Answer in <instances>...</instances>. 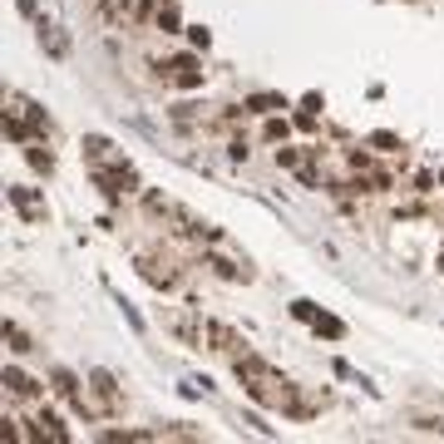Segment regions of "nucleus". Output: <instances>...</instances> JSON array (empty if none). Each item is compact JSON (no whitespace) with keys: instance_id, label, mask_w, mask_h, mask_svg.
I'll return each mask as SVG.
<instances>
[{"instance_id":"1","label":"nucleus","mask_w":444,"mask_h":444,"mask_svg":"<svg viewBox=\"0 0 444 444\" xmlns=\"http://www.w3.org/2000/svg\"><path fill=\"white\" fill-rule=\"evenodd\" d=\"M158 74H163V84H173V89H198L203 84V70H198L193 54H178V60L158 65Z\"/></svg>"},{"instance_id":"2","label":"nucleus","mask_w":444,"mask_h":444,"mask_svg":"<svg viewBox=\"0 0 444 444\" xmlns=\"http://www.w3.org/2000/svg\"><path fill=\"white\" fill-rule=\"evenodd\" d=\"M94 183H99L109 198H119V193H138V173L129 168V163H114V168H94Z\"/></svg>"},{"instance_id":"3","label":"nucleus","mask_w":444,"mask_h":444,"mask_svg":"<svg viewBox=\"0 0 444 444\" xmlns=\"http://www.w3.org/2000/svg\"><path fill=\"white\" fill-rule=\"evenodd\" d=\"M89 390L99 395V410H104V415H119V410H124V395H119V385H114V375H109V370H94V375H89Z\"/></svg>"},{"instance_id":"4","label":"nucleus","mask_w":444,"mask_h":444,"mask_svg":"<svg viewBox=\"0 0 444 444\" xmlns=\"http://www.w3.org/2000/svg\"><path fill=\"white\" fill-rule=\"evenodd\" d=\"M54 395H60L74 415H84V420L94 415V410H89V400H84V390H79V380H74L70 370H54Z\"/></svg>"},{"instance_id":"5","label":"nucleus","mask_w":444,"mask_h":444,"mask_svg":"<svg viewBox=\"0 0 444 444\" xmlns=\"http://www.w3.org/2000/svg\"><path fill=\"white\" fill-rule=\"evenodd\" d=\"M35 429V439H54V444H70V429H65V420L54 415V410H35V420H30Z\"/></svg>"},{"instance_id":"6","label":"nucleus","mask_w":444,"mask_h":444,"mask_svg":"<svg viewBox=\"0 0 444 444\" xmlns=\"http://www.w3.org/2000/svg\"><path fill=\"white\" fill-rule=\"evenodd\" d=\"M247 341L237 336L232 326H222V321H207V351H222V356H232V351H242Z\"/></svg>"},{"instance_id":"7","label":"nucleus","mask_w":444,"mask_h":444,"mask_svg":"<svg viewBox=\"0 0 444 444\" xmlns=\"http://www.w3.org/2000/svg\"><path fill=\"white\" fill-rule=\"evenodd\" d=\"M10 203H15V212L25 222H45V198L35 188H10Z\"/></svg>"},{"instance_id":"8","label":"nucleus","mask_w":444,"mask_h":444,"mask_svg":"<svg viewBox=\"0 0 444 444\" xmlns=\"http://www.w3.org/2000/svg\"><path fill=\"white\" fill-rule=\"evenodd\" d=\"M6 390H10V395H20V400H35V395H40V385H35V380H30L25 370L6 365Z\"/></svg>"},{"instance_id":"9","label":"nucleus","mask_w":444,"mask_h":444,"mask_svg":"<svg viewBox=\"0 0 444 444\" xmlns=\"http://www.w3.org/2000/svg\"><path fill=\"white\" fill-rule=\"evenodd\" d=\"M25 158H30V168H35V173H45V178L54 173V153H49L40 138H30V143H25Z\"/></svg>"},{"instance_id":"10","label":"nucleus","mask_w":444,"mask_h":444,"mask_svg":"<svg viewBox=\"0 0 444 444\" xmlns=\"http://www.w3.org/2000/svg\"><path fill=\"white\" fill-rule=\"evenodd\" d=\"M40 45L54 54V60H65V54H70V40H65L60 30H54V25H40Z\"/></svg>"},{"instance_id":"11","label":"nucleus","mask_w":444,"mask_h":444,"mask_svg":"<svg viewBox=\"0 0 444 444\" xmlns=\"http://www.w3.org/2000/svg\"><path fill=\"white\" fill-rule=\"evenodd\" d=\"M311 326H316V336H326V341H341V336H346V326H341L336 316H316Z\"/></svg>"},{"instance_id":"12","label":"nucleus","mask_w":444,"mask_h":444,"mask_svg":"<svg viewBox=\"0 0 444 444\" xmlns=\"http://www.w3.org/2000/svg\"><path fill=\"white\" fill-rule=\"evenodd\" d=\"M138 267H143V276H148V282H153V287H163V292H168V287H173V271H158V262H148V257H143Z\"/></svg>"},{"instance_id":"13","label":"nucleus","mask_w":444,"mask_h":444,"mask_svg":"<svg viewBox=\"0 0 444 444\" xmlns=\"http://www.w3.org/2000/svg\"><path fill=\"white\" fill-rule=\"evenodd\" d=\"M247 109H257V114H271V109H282V99H276V94H257V99H247Z\"/></svg>"},{"instance_id":"14","label":"nucleus","mask_w":444,"mask_h":444,"mask_svg":"<svg viewBox=\"0 0 444 444\" xmlns=\"http://www.w3.org/2000/svg\"><path fill=\"white\" fill-rule=\"evenodd\" d=\"M158 30H178V6H163L158 10Z\"/></svg>"},{"instance_id":"15","label":"nucleus","mask_w":444,"mask_h":444,"mask_svg":"<svg viewBox=\"0 0 444 444\" xmlns=\"http://www.w3.org/2000/svg\"><path fill=\"white\" fill-rule=\"evenodd\" d=\"M370 143H375L380 153H395V148H400V138H395V134H370Z\"/></svg>"},{"instance_id":"16","label":"nucleus","mask_w":444,"mask_h":444,"mask_svg":"<svg viewBox=\"0 0 444 444\" xmlns=\"http://www.w3.org/2000/svg\"><path fill=\"white\" fill-rule=\"evenodd\" d=\"M84 153L89 158H109V138H84Z\"/></svg>"},{"instance_id":"17","label":"nucleus","mask_w":444,"mask_h":444,"mask_svg":"<svg viewBox=\"0 0 444 444\" xmlns=\"http://www.w3.org/2000/svg\"><path fill=\"white\" fill-rule=\"evenodd\" d=\"M292 316H296V321H306V326H311V321H316V316H321V311H316V306H311V301H296V306H292Z\"/></svg>"},{"instance_id":"18","label":"nucleus","mask_w":444,"mask_h":444,"mask_svg":"<svg viewBox=\"0 0 444 444\" xmlns=\"http://www.w3.org/2000/svg\"><path fill=\"white\" fill-rule=\"evenodd\" d=\"M6 336H10V346H15V351H30V336H25L20 326H6Z\"/></svg>"},{"instance_id":"19","label":"nucleus","mask_w":444,"mask_h":444,"mask_svg":"<svg viewBox=\"0 0 444 444\" xmlns=\"http://www.w3.org/2000/svg\"><path fill=\"white\" fill-rule=\"evenodd\" d=\"M0 434H6V439H20L25 429H20V420H15V415H6V420H0Z\"/></svg>"},{"instance_id":"20","label":"nucleus","mask_w":444,"mask_h":444,"mask_svg":"<svg viewBox=\"0 0 444 444\" xmlns=\"http://www.w3.org/2000/svg\"><path fill=\"white\" fill-rule=\"evenodd\" d=\"M267 138L282 143V138H287V119H267Z\"/></svg>"},{"instance_id":"21","label":"nucleus","mask_w":444,"mask_h":444,"mask_svg":"<svg viewBox=\"0 0 444 444\" xmlns=\"http://www.w3.org/2000/svg\"><path fill=\"white\" fill-rule=\"evenodd\" d=\"M276 168H296V148H276Z\"/></svg>"},{"instance_id":"22","label":"nucleus","mask_w":444,"mask_h":444,"mask_svg":"<svg viewBox=\"0 0 444 444\" xmlns=\"http://www.w3.org/2000/svg\"><path fill=\"white\" fill-rule=\"evenodd\" d=\"M188 40H193L198 49H207V30H203V25H193V30H188Z\"/></svg>"},{"instance_id":"23","label":"nucleus","mask_w":444,"mask_h":444,"mask_svg":"<svg viewBox=\"0 0 444 444\" xmlns=\"http://www.w3.org/2000/svg\"><path fill=\"white\" fill-rule=\"evenodd\" d=\"M15 6H20V15H35V0H15Z\"/></svg>"},{"instance_id":"24","label":"nucleus","mask_w":444,"mask_h":444,"mask_svg":"<svg viewBox=\"0 0 444 444\" xmlns=\"http://www.w3.org/2000/svg\"><path fill=\"white\" fill-rule=\"evenodd\" d=\"M439 183H444V173H439Z\"/></svg>"}]
</instances>
